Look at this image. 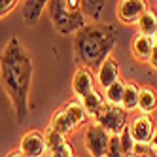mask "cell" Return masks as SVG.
<instances>
[{
    "instance_id": "cell-1",
    "label": "cell",
    "mask_w": 157,
    "mask_h": 157,
    "mask_svg": "<svg viewBox=\"0 0 157 157\" xmlns=\"http://www.w3.org/2000/svg\"><path fill=\"white\" fill-rule=\"evenodd\" d=\"M0 80L12 100L15 121L23 123L29 116V93L32 82V63L17 38H10L0 55Z\"/></svg>"
},
{
    "instance_id": "cell-2",
    "label": "cell",
    "mask_w": 157,
    "mask_h": 157,
    "mask_svg": "<svg viewBox=\"0 0 157 157\" xmlns=\"http://www.w3.org/2000/svg\"><path fill=\"white\" fill-rule=\"evenodd\" d=\"M117 32L112 25H85L74 36V57L83 68H97L116 48Z\"/></svg>"
},
{
    "instance_id": "cell-3",
    "label": "cell",
    "mask_w": 157,
    "mask_h": 157,
    "mask_svg": "<svg viewBox=\"0 0 157 157\" xmlns=\"http://www.w3.org/2000/svg\"><path fill=\"white\" fill-rule=\"evenodd\" d=\"M48 12L59 34H76L85 27L80 0H53L48 2Z\"/></svg>"
},
{
    "instance_id": "cell-4",
    "label": "cell",
    "mask_w": 157,
    "mask_h": 157,
    "mask_svg": "<svg viewBox=\"0 0 157 157\" xmlns=\"http://www.w3.org/2000/svg\"><path fill=\"white\" fill-rule=\"evenodd\" d=\"M95 123L100 125L102 129H106L114 136H119L129 127L127 125V112L121 106H114V104H108V102H104L102 108L98 110V114L95 116Z\"/></svg>"
},
{
    "instance_id": "cell-5",
    "label": "cell",
    "mask_w": 157,
    "mask_h": 157,
    "mask_svg": "<svg viewBox=\"0 0 157 157\" xmlns=\"http://www.w3.org/2000/svg\"><path fill=\"white\" fill-rule=\"evenodd\" d=\"M110 140H112V134L97 123L85 129V148L93 157H106Z\"/></svg>"
},
{
    "instance_id": "cell-6",
    "label": "cell",
    "mask_w": 157,
    "mask_h": 157,
    "mask_svg": "<svg viewBox=\"0 0 157 157\" xmlns=\"http://www.w3.org/2000/svg\"><path fill=\"white\" fill-rule=\"evenodd\" d=\"M148 10V2L142 0H121L117 2V17L125 25H138L142 13Z\"/></svg>"
},
{
    "instance_id": "cell-7",
    "label": "cell",
    "mask_w": 157,
    "mask_h": 157,
    "mask_svg": "<svg viewBox=\"0 0 157 157\" xmlns=\"http://www.w3.org/2000/svg\"><path fill=\"white\" fill-rule=\"evenodd\" d=\"M46 140H44V132L38 131H29L23 134L19 144V151L27 157H42L46 151Z\"/></svg>"
},
{
    "instance_id": "cell-8",
    "label": "cell",
    "mask_w": 157,
    "mask_h": 157,
    "mask_svg": "<svg viewBox=\"0 0 157 157\" xmlns=\"http://www.w3.org/2000/svg\"><path fill=\"white\" fill-rule=\"evenodd\" d=\"M129 131L132 134V140L136 144H151L155 127H153V121L150 119V116L140 114L138 117L132 119V123L129 125Z\"/></svg>"
},
{
    "instance_id": "cell-9",
    "label": "cell",
    "mask_w": 157,
    "mask_h": 157,
    "mask_svg": "<svg viewBox=\"0 0 157 157\" xmlns=\"http://www.w3.org/2000/svg\"><path fill=\"white\" fill-rule=\"evenodd\" d=\"M72 89L78 98H83L87 95H91L93 91H97L95 87V76L91 74V70L89 68H83V66H80L76 72H74V78H72Z\"/></svg>"
},
{
    "instance_id": "cell-10",
    "label": "cell",
    "mask_w": 157,
    "mask_h": 157,
    "mask_svg": "<svg viewBox=\"0 0 157 157\" xmlns=\"http://www.w3.org/2000/svg\"><path fill=\"white\" fill-rule=\"evenodd\" d=\"M119 80V64H117V61L112 57H110L98 66V72H97V83L102 87V89H108L114 82H117Z\"/></svg>"
},
{
    "instance_id": "cell-11",
    "label": "cell",
    "mask_w": 157,
    "mask_h": 157,
    "mask_svg": "<svg viewBox=\"0 0 157 157\" xmlns=\"http://www.w3.org/2000/svg\"><path fill=\"white\" fill-rule=\"evenodd\" d=\"M21 15H23L25 25L34 27L38 25V21L44 13V10H48V2L46 0H27V2H21Z\"/></svg>"
},
{
    "instance_id": "cell-12",
    "label": "cell",
    "mask_w": 157,
    "mask_h": 157,
    "mask_svg": "<svg viewBox=\"0 0 157 157\" xmlns=\"http://www.w3.org/2000/svg\"><path fill=\"white\" fill-rule=\"evenodd\" d=\"M153 46H155L153 36H144V34L138 32V34L134 36V40H132V55H134V59H136L138 63L150 61Z\"/></svg>"
},
{
    "instance_id": "cell-13",
    "label": "cell",
    "mask_w": 157,
    "mask_h": 157,
    "mask_svg": "<svg viewBox=\"0 0 157 157\" xmlns=\"http://www.w3.org/2000/svg\"><path fill=\"white\" fill-rule=\"evenodd\" d=\"M49 127H51L53 131H57L59 134H63L64 138H66V134H70V132L76 129L74 121L70 119V116H68V112L64 110V106H63V108H59V110H57V112L53 114V117H51V123H49Z\"/></svg>"
},
{
    "instance_id": "cell-14",
    "label": "cell",
    "mask_w": 157,
    "mask_h": 157,
    "mask_svg": "<svg viewBox=\"0 0 157 157\" xmlns=\"http://www.w3.org/2000/svg\"><path fill=\"white\" fill-rule=\"evenodd\" d=\"M157 108V91L153 87H140L138 95V110L142 116H148Z\"/></svg>"
},
{
    "instance_id": "cell-15",
    "label": "cell",
    "mask_w": 157,
    "mask_h": 157,
    "mask_svg": "<svg viewBox=\"0 0 157 157\" xmlns=\"http://www.w3.org/2000/svg\"><path fill=\"white\" fill-rule=\"evenodd\" d=\"M138 95H140V87H138L136 83H134V82L125 83V93H123V102H121V108L125 110V112L138 108Z\"/></svg>"
},
{
    "instance_id": "cell-16",
    "label": "cell",
    "mask_w": 157,
    "mask_h": 157,
    "mask_svg": "<svg viewBox=\"0 0 157 157\" xmlns=\"http://www.w3.org/2000/svg\"><path fill=\"white\" fill-rule=\"evenodd\" d=\"M123 93H125V82L117 80L114 82L108 89H104V100L108 104H114V106H121L123 102Z\"/></svg>"
},
{
    "instance_id": "cell-17",
    "label": "cell",
    "mask_w": 157,
    "mask_h": 157,
    "mask_svg": "<svg viewBox=\"0 0 157 157\" xmlns=\"http://www.w3.org/2000/svg\"><path fill=\"white\" fill-rule=\"evenodd\" d=\"M80 102H82V106L85 108V112H87V116H97L98 114V110L100 108H102V104L106 102V100H104V97L102 95H100L98 91H93L91 95H87V97H83L82 100H80Z\"/></svg>"
},
{
    "instance_id": "cell-18",
    "label": "cell",
    "mask_w": 157,
    "mask_h": 157,
    "mask_svg": "<svg viewBox=\"0 0 157 157\" xmlns=\"http://www.w3.org/2000/svg\"><path fill=\"white\" fill-rule=\"evenodd\" d=\"M138 29H140V34L153 36L155 30H157V15L153 12H150V10H146L140 17V21H138Z\"/></svg>"
},
{
    "instance_id": "cell-19",
    "label": "cell",
    "mask_w": 157,
    "mask_h": 157,
    "mask_svg": "<svg viewBox=\"0 0 157 157\" xmlns=\"http://www.w3.org/2000/svg\"><path fill=\"white\" fill-rule=\"evenodd\" d=\"M64 110L68 112V116H70V119L74 121L76 127L87 121V112H85V108L82 106L80 100H70V102L64 106Z\"/></svg>"
},
{
    "instance_id": "cell-20",
    "label": "cell",
    "mask_w": 157,
    "mask_h": 157,
    "mask_svg": "<svg viewBox=\"0 0 157 157\" xmlns=\"http://www.w3.org/2000/svg\"><path fill=\"white\" fill-rule=\"evenodd\" d=\"M106 2L104 0H83L82 2V13L87 15V17H91V19H98L100 13H102V10H104Z\"/></svg>"
},
{
    "instance_id": "cell-21",
    "label": "cell",
    "mask_w": 157,
    "mask_h": 157,
    "mask_svg": "<svg viewBox=\"0 0 157 157\" xmlns=\"http://www.w3.org/2000/svg\"><path fill=\"white\" fill-rule=\"evenodd\" d=\"M44 140H46V148H48L49 151L57 150L59 146H63V144L66 142V138L63 136V134H59L57 131H53L51 127H48L46 132H44Z\"/></svg>"
},
{
    "instance_id": "cell-22",
    "label": "cell",
    "mask_w": 157,
    "mask_h": 157,
    "mask_svg": "<svg viewBox=\"0 0 157 157\" xmlns=\"http://www.w3.org/2000/svg\"><path fill=\"white\" fill-rule=\"evenodd\" d=\"M117 138H119V146H121L123 153H125V155H132V150H134V146H136V142L132 140V134H131L129 127L123 131Z\"/></svg>"
},
{
    "instance_id": "cell-23",
    "label": "cell",
    "mask_w": 157,
    "mask_h": 157,
    "mask_svg": "<svg viewBox=\"0 0 157 157\" xmlns=\"http://www.w3.org/2000/svg\"><path fill=\"white\" fill-rule=\"evenodd\" d=\"M106 157H125V153H123L121 146H119V138L114 136L112 134V140H110V148H108V153Z\"/></svg>"
},
{
    "instance_id": "cell-24",
    "label": "cell",
    "mask_w": 157,
    "mask_h": 157,
    "mask_svg": "<svg viewBox=\"0 0 157 157\" xmlns=\"http://www.w3.org/2000/svg\"><path fill=\"white\" fill-rule=\"evenodd\" d=\"M51 157H76L74 155V148L70 142H64L63 146H59L57 150L51 151Z\"/></svg>"
},
{
    "instance_id": "cell-25",
    "label": "cell",
    "mask_w": 157,
    "mask_h": 157,
    "mask_svg": "<svg viewBox=\"0 0 157 157\" xmlns=\"http://www.w3.org/2000/svg\"><path fill=\"white\" fill-rule=\"evenodd\" d=\"M17 4H19L17 0H0V17H6L8 13H12Z\"/></svg>"
},
{
    "instance_id": "cell-26",
    "label": "cell",
    "mask_w": 157,
    "mask_h": 157,
    "mask_svg": "<svg viewBox=\"0 0 157 157\" xmlns=\"http://www.w3.org/2000/svg\"><path fill=\"white\" fill-rule=\"evenodd\" d=\"M148 63L151 64L153 70H157V42H155V46H153V51H151V55H150V61H148Z\"/></svg>"
},
{
    "instance_id": "cell-27",
    "label": "cell",
    "mask_w": 157,
    "mask_h": 157,
    "mask_svg": "<svg viewBox=\"0 0 157 157\" xmlns=\"http://www.w3.org/2000/svg\"><path fill=\"white\" fill-rule=\"evenodd\" d=\"M8 157H27V155H23L19 150H15V151H10V153H8Z\"/></svg>"
},
{
    "instance_id": "cell-28",
    "label": "cell",
    "mask_w": 157,
    "mask_h": 157,
    "mask_svg": "<svg viewBox=\"0 0 157 157\" xmlns=\"http://www.w3.org/2000/svg\"><path fill=\"white\" fill-rule=\"evenodd\" d=\"M151 146H153V148L157 150V131L153 132V138H151Z\"/></svg>"
},
{
    "instance_id": "cell-29",
    "label": "cell",
    "mask_w": 157,
    "mask_h": 157,
    "mask_svg": "<svg viewBox=\"0 0 157 157\" xmlns=\"http://www.w3.org/2000/svg\"><path fill=\"white\" fill-rule=\"evenodd\" d=\"M153 40H155V42H157V30H155V34H153Z\"/></svg>"
}]
</instances>
